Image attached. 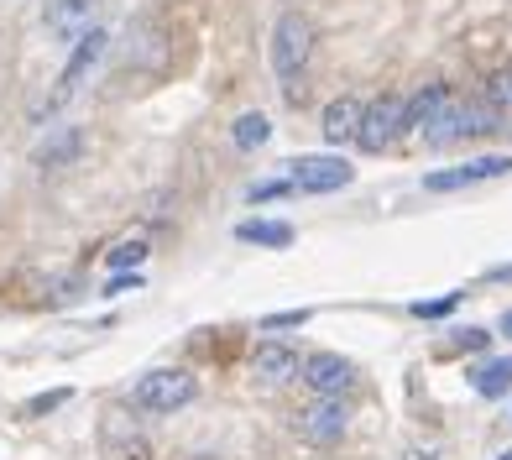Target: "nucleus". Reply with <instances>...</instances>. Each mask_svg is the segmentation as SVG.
<instances>
[{
  "mask_svg": "<svg viewBox=\"0 0 512 460\" xmlns=\"http://www.w3.org/2000/svg\"><path fill=\"white\" fill-rule=\"evenodd\" d=\"M199 382L189 372H178V366H168V372H147L142 382L131 387V398L142 413H178L183 403H194Z\"/></svg>",
  "mask_w": 512,
  "mask_h": 460,
  "instance_id": "obj_1",
  "label": "nucleus"
},
{
  "mask_svg": "<svg viewBox=\"0 0 512 460\" xmlns=\"http://www.w3.org/2000/svg\"><path fill=\"white\" fill-rule=\"evenodd\" d=\"M309 53H314V27H309L304 16L288 11L272 27V68L283 79H298V74H304V63H309Z\"/></svg>",
  "mask_w": 512,
  "mask_h": 460,
  "instance_id": "obj_2",
  "label": "nucleus"
},
{
  "mask_svg": "<svg viewBox=\"0 0 512 460\" xmlns=\"http://www.w3.org/2000/svg\"><path fill=\"white\" fill-rule=\"evenodd\" d=\"M507 173H512V157H502V152H486V157H471V163H460V168L424 173V189H429V194L476 189V183H492V178H507Z\"/></svg>",
  "mask_w": 512,
  "mask_h": 460,
  "instance_id": "obj_3",
  "label": "nucleus"
},
{
  "mask_svg": "<svg viewBox=\"0 0 512 460\" xmlns=\"http://www.w3.org/2000/svg\"><path fill=\"white\" fill-rule=\"evenodd\" d=\"M398 136H403V95H382V100H371V105L361 110L356 142H361L366 152H387Z\"/></svg>",
  "mask_w": 512,
  "mask_h": 460,
  "instance_id": "obj_4",
  "label": "nucleus"
},
{
  "mask_svg": "<svg viewBox=\"0 0 512 460\" xmlns=\"http://www.w3.org/2000/svg\"><path fill=\"white\" fill-rule=\"evenodd\" d=\"M351 178H356V168L345 163V157H298L293 173H288V183L298 194H335Z\"/></svg>",
  "mask_w": 512,
  "mask_h": 460,
  "instance_id": "obj_5",
  "label": "nucleus"
},
{
  "mask_svg": "<svg viewBox=\"0 0 512 460\" xmlns=\"http://www.w3.org/2000/svg\"><path fill=\"white\" fill-rule=\"evenodd\" d=\"M298 434H304L309 445H340L345 440V429H351V413H345L340 398H319L309 408H298Z\"/></svg>",
  "mask_w": 512,
  "mask_h": 460,
  "instance_id": "obj_6",
  "label": "nucleus"
},
{
  "mask_svg": "<svg viewBox=\"0 0 512 460\" xmlns=\"http://www.w3.org/2000/svg\"><path fill=\"white\" fill-rule=\"evenodd\" d=\"M105 48H110V32H100V27H89V32L74 42V53H68V63H63V79H58V89H53V105H63V100H74V95H79L84 74L100 63Z\"/></svg>",
  "mask_w": 512,
  "mask_h": 460,
  "instance_id": "obj_7",
  "label": "nucleus"
},
{
  "mask_svg": "<svg viewBox=\"0 0 512 460\" xmlns=\"http://www.w3.org/2000/svg\"><path fill=\"white\" fill-rule=\"evenodd\" d=\"M298 377H304V382L314 387L319 398H340L345 387L356 382L351 361H345V356H335V351H314V356H309L304 366H298Z\"/></svg>",
  "mask_w": 512,
  "mask_h": 460,
  "instance_id": "obj_8",
  "label": "nucleus"
},
{
  "mask_svg": "<svg viewBox=\"0 0 512 460\" xmlns=\"http://www.w3.org/2000/svg\"><path fill=\"white\" fill-rule=\"evenodd\" d=\"M95 6L100 0H48L42 27H48L53 42H79L89 27H95Z\"/></svg>",
  "mask_w": 512,
  "mask_h": 460,
  "instance_id": "obj_9",
  "label": "nucleus"
},
{
  "mask_svg": "<svg viewBox=\"0 0 512 460\" xmlns=\"http://www.w3.org/2000/svg\"><path fill=\"white\" fill-rule=\"evenodd\" d=\"M251 377L262 382V387H283V382H293V377H298V351H288V345H277V340L256 345Z\"/></svg>",
  "mask_w": 512,
  "mask_h": 460,
  "instance_id": "obj_10",
  "label": "nucleus"
},
{
  "mask_svg": "<svg viewBox=\"0 0 512 460\" xmlns=\"http://www.w3.org/2000/svg\"><path fill=\"white\" fill-rule=\"evenodd\" d=\"M450 100H455V95H450V84H424L413 100H403V131L418 136L429 121H439V110H445Z\"/></svg>",
  "mask_w": 512,
  "mask_h": 460,
  "instance_id": "obj_11",
  "label": "nucleus"
},
{
  "mask_svg": "<svg viewBox=\"0 0 512 460\" xmlns=\"http://www.w3.org/2000/svg\"><path fill=\"white\" fill-rule=\"evenodd\" d=\"M361 100L356 95H340L330 110H324V142L330 147H345V142H356V131H361Z\"/></svg>",
  "mask_w": 512,
  "mask_h": 460,
  "instance_id": "obj_12",
  "label": "nucleus"
},
{
  "mask_svg": "<svg viewBox=\"0 0 512 460\" xmlns=\"http://www.w3.org/2000/svg\"><path fill=\"white\" fill-rule=\"evenodd\" d=\"M79 147H84V136H79L74 126H68V131H53L48 142L32 152V163H37V168H68V163L79 157Z\"/></svg>",
  "mask_w": 512,
  "mask_h": 460,
  "instance_id": "obj_13",
  "label": "nucleus"
},
{
  "mask_svg": "<svg viewBox=\"0 0 512 460\" xmlns=\"http://www.w3.org/2000/svg\"><path fill=\"white\" fill-rule=\"evenodd\" d=\"M471 387L481 398H502L507 387H512V356H492V361H481L476 372H471Z\"/></svg>",
  "mask_w": 512,
  "mask_h": 460,
  "instance_id": "obj_14",
  "label": "nucleus"
},
{
  "mask_svg": "<svg viewBox=\"0 0 512 460\" xmlns=\"http://www.w3.org/2000/svg\"><path fill=\"white\" fill-rule=\"evenodd\" d=\"M230 136H236V147H241V152H256V147H267L272 121H267L262 110H246V115H236V126H230Z\"/></svg>",
  "mask_w": 512,
  "mask_h": 460,
  "instance_id": "obj_15",
  "label": "nucleus"
},
{
  "mask_svg": "<svg viewBox=\"0 0 512 460\" xmlns=\"http://www.w3.org/2000/svg\"><path fill=\"white\" fill-rule=\"evenodd\" d=\"M236 236L241 241H256V246H288L293 241V225L288 220H241Z\"/></svg>",
  "mask_w": 512,
  "mask_h": 460,
  "instance_id": "obj_16",
  "label": "nucleus"
},
{
  "mask_svg": "<svg viewBox=\"0 0 512 460\" xmlns=\"http://www.w3.org/2000/svg\"><path fill=\"white\" fill-rule=\"evenodd\" d=\"M486 100H492L502 115L512 110V68H497V74L486 79Z\"/></svg>",
  "mask_w": 512,
  "mask_h": 460,
  "instance_id": "obj_17",
  "label": "nucleus"
},
{
  "mask_svg": "<svg viewBox=\"0 0 512 460\" xmlns=\"http://www.w3.org/2000/svg\"><path fill=\"white\" fill-rule=\"evenodd\" d=\"M136 262H147V246H142V241H131V246H115V251H110V267H115V272H126V267H136Z\"/></svg>",
  "mask_w": 512,
  "mask_h": 460,
  "instance_id": "obj_18",
  "label": "nucleus"
},
{
  "mask_svg": "<svg viewBox=\"0 0 512 460\" xmlns=\"http://www.w3.org/2000/svg\"><path fill=\"white\" fill-rule=\"evenodd\" d=\"M455 304H460L455 293H450V298H429V304L418 298V304H413V314H418V319H445V314H455Z\"/></svg>",
  "mask_w": 512,
  "mask_h": 460,
  "instance_id": "obj_19",
  "label": "nucleus"
},
{
  "mask_svg": "<svg viewBox=\"0 0 512 460\" xmlns=\"http://www.w3.org/2000/svg\"><path fill=\"white\" fill-rule=\"evenodd\" d=\"M309 309H288V314H267L262 319V330H298V325H309Z\"/></svg>",
  "mask_w": 512,
  "mask_h": 460,
  "instance_id": "obj_20",
  "label": "nucleus"
},
{
  "mask_svg": "<svg viewBox=\"0 0 512 460\" xmlns=\"http://www.w3.org/2000/svg\"><path fill=\"white\" fill-rule=\"evenodd\" d=\"M58 403H68V387H53V393L32 398V403H27V419H42V413H48V408H58Z\"/></svg>",
  "mask_w": 512,
  "mask_h": 460,
  "instance_id": "obj_21",
  "label": "nucleus"
},
{
  "mask_svg": "<svg viewBox=\"0 0 512 460\" xmlns=\"http://www.w3.org/2000/svg\"><path fill=\"white\" fill-rule=\"evenodd\" d=\"M131 288H142V278H136V272H131V278H126V272H115V278L105 283V293H131Z\"/></svg>",
  "mask_w": 512,
  "mask_h": 460,
  "instance_id": "obj_22",
  "label": "nucleus"
},
{
  "mask_svg": "<svg viewBox=\"0 0 512 460\" xmlns=\"http://www.w3.org/2000/svg\"><path fill=\"white\" fill-rule=\"evenodd\" d=\"M293 183H262V189H251V199H277V194H288Z\"/></svg>",
  "mask_w": 512,
  "mask_h": 460,
  "instance_id": "obj_23",
  "label": "nucleus"
},
{
  "mask_svg": "<svg viewBox=\"0 0 512 460\" xmlns=\"http://www.w3.org/2000/svg\"><path fill=\"white\" fill-rule=\"evenodd\" d=\"M460 345H465V351H481V345H486V330H460Z\"/></svg>",
  "mask_w": 512,
  "mask_h": 460,
  "instance_id": "obj_24",
  "label": "nucleus"
},
{
  "mask_svg": "<svg viewBox=\"0 0 512 460\" xmlns=\"http://www.w3.org/2000/svg\"><path fill=\"white\" fill-rule=\"evenodd\" d=\"M497 330H502V335H507V340H512V309H507V314H502V325H497Z\"/></svg>",
  "mask_w": 512,
  "mask_h": 460,
  "instance_id": "obj_25",
  "label": "nucleus"
},
{
  "mask_svg": "<svg viewBox=\"0 0 512 460\" xmlns=\"http://www.w3.org/2000/svg\"><path fill=\"white\" fill-rule=\"evenodd\" d=\"M492 278H497V283H507V278H512V267H497V272H492Z\"/></svg>",
  "mask_w": 512,
  "mask_h": 460,
  "instance_id": "obj_26",
  "label": "nucleus"
},
{
  "mask_svg": "<svg viewBox=\"0 0 512 460\" xmlns=\"http://www.w3.org/2000/svg\"><path fill=\"white\" fill-rule=\"evenodd\" d=\"M497 460H512V450H507V455H497Z\"/></svg>",
  "mask_w": 512,
  "mask_h": 460,
  "instance_id": "obj_27",
  "label": "nucleus"
}]
</instances>
